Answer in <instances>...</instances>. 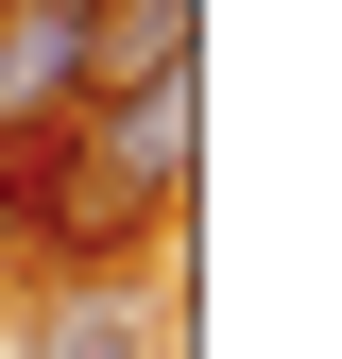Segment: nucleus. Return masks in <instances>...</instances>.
Returning <instances> with one entry per match:
<instances>
[{"mask_svg":"<svg viewBox=\"0 0 342 359\" xmlns=\"http://www.w3.org/2000/svg\"><path fill=\"white\" fill-rule=\"evenodd\" d=\"M103 103V52H86V0H0V154H52L69 120Z\"/></svg>","mask_w":342,"mask_h":359,"instance_id":"obj_2","label":"nucleus"},{"mask_svg":"<svg viewBox=\"0 0 342 359\" xmlns=\"http://www.w3.org/2000/svg\"><path fill=\"white\" fill-rule=\"evenodd\" d=\"M18 359H154V308H137V291H52Z\"/></svg>","mask_w":342,"mask_h":359,"instance_id":"obj_4","label":"nucleus"},{"mask_svg":"<svg viewBox=\"0 0 342 359\" xmlns=\"http://www.w3.org/2000/svg\"><path fill=\"white\" fill-rule=\"evenodd\" d=\"M189 18H205V0H86V52H103V86L189 69Z\"/></svg>","mask_w":342,"mask_h":359,"instance_id":"obj_3","label":"nucleus"},{"mask_svg":"<svg viewBox=\"0 0 342 359\" xmlns=\"http://www.w3.org/2000/svg\"><path fill=\"white\" fill-rule=\"evenodd\" d=\"M189 171H205V86L154 69V86H103L18 189V257H52L69 291H120V257L189 222Z\"/></svg>","mask_w":342,"mask_h":359,"instance_id":"obj_1","label":"nucleus"}]
</instances>
